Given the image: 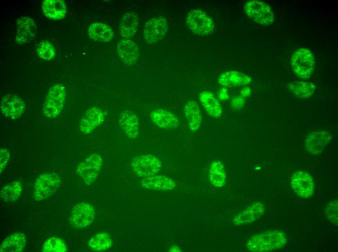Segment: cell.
Instances as JSON below:
<instances>
[{
	"mask_svg": "<svg viewBox=\"0 0 338 252\" xmlns=\"http://www.w3.org/2000/svg\"><path fill=\"white\" fill-rule=\"evenodd\" d=\"M285 233L278 230H269L256 234L247 241L248 250L251 252H265L282 249L287 244Z\"/></svg>",
	"mask_w": 338,
	"mask_h": 252,
	"instance_id": "6da1fadb",
	"label": "cell"
},
{
	"mask_svg": "<svg viewBox=\"0 0 338 252\" xmlns=\"http://www.w3.org/2000/svg\"><path fill=\"white\" fill-rule=\"evenodd\" d=\"M66 98V90L62 83H55L51 87L43 105V112L48 118L58 117L62 112Z\"/></svg>",
	"mask_w": 338,
	"mask_h": 252,
	"instance_id": "7a4b0ae2",
	"label": "cell"
},
{
	"mask_svg": "<svg viewBox=\"0 0 338 252\" xmlns=\"http://www.w3.org/2000/svg\"><path fill=\"white\" fill-rule=\"evenodd\" d=\"M291 63L293 71L299 77L308 79L311 76L315 68V58L309 49L300 48L292 55Z\"/></svg>",
	"mask_w": 338,
	"mask_h": 252,
	"instance_id": "3957f363",
	"label": "cell"
},
{
	"mask_svg": "<svg viewBox=\"0 0 338 252\" xmlns=\"http://www.w3.org/2000/svg\"><path fill=\"white\" fill-rule=\"evenodd\" d=\"M61 184V178L55 173H44L36 178L33 191L35 201L45 200L53 195Z\"/></svg>",
	"mask_w": 338,
	"mask_h": 252,
	"instance_id": "277c9868",
	"label": "cell"
},
{
	"mask_svg": "<svg viewBox=\"0 0 338 252\" xmlns=\"http://www.w3.org/2000/svg\"><path fill=\"white\" fill-rule=\"evenodd\" d=\"M186 24L193 32L199 35L210 34L215 26L211 17L205 12L199 9H193L188 13L186 18Z\"/></svg>",
	"mask_w": 338,
	"mask_h": 252,
	"instance_id": "5b68a950",
	"label": "cell"
},
{
	"mask_svg": "<svg viewBox=\"0 0 338 252\" xmlns=\"http://www.w3.org/2000/svg\"><path fill=\"white\" fill-rule=\"evenodd\" d=\"M244 10L250 18L259 24L268 25L274 21V15L271 8L264 1L249 0L245 3Z\"/></svg>",
	"mask_w": 338,
	"mask_h": 252,
	"instance_id": "8992f818",
	"label": "cell"
},
{
	"mask_svg": "<svg viewBox=\"0 0 338 252\" xmlns=\"http://www.w3.org/2000/svg\"><path fill=\"white\" fill-rule=\"evenodd\" d=\"M131 166L137 175L144 178L158 173L161 169L162 164L155 156L144 154L134 157L131 161Z\"/></svg>",
	"mask_w": 338,
	"mask_h": 252,
	"instance_id": "52a82bcc",
	"label": "cell"
},
{
	"mask_svg": "<svg viewBox=\"0 0 338 252\" xmlns=\"http://www.w3.org/2000/svg\"><path fill=\"white\" fill-rule=\"evenodd\" d=\"M102 162V158L100 154H91L78 164L76 173L86 185H90L99 174Z\"/></svg>",
	"mask_w": 338,
	"mask_h": 252,
	"instance_id": "ba28073f",
	"label": "cell"
},
{
	"mask_svg": "<svg viewBox=\"0 0 338 252\" xmlns=\"http://www.w3.org/2000/svg\"><path fill=\"white\" fill-rule=\"evenodd\" d=\"M168 28V21L163 16H157L149 19L144 28L145 40L149 44L157 43L165 37Z\"/></svg>",
	"mask_w": 338,
	"mask_h": 252,
	"instance_id": "9c48e42d",
	"label": "cell"
},
{
	"mask_svg": "<svg viewBox=\"0 0 338 252\" xmlns=\"http://www.w3.org/2000/svg\"><path fill=\"white\" fill-rule=\"evenodd\" d=\"M95 215L94 207L88 203L82 202L73 207L68 218V222L73 228H84L91 224Z\"/></svg>",
	"mask_w": 338,
	"mask_h": 252,
	"instance_id": "30bf717a",
	"label": "cell"
},
{
	"mask_svg": "<svg viewBox=\"0 0 338 252\" xmlns=\"http://www.w3.org/2000/svg\"><path fill=\"white\" fill-rule=\"evenodd\" d=\"M291 186L295 193L303 198L311 197L314 192L315 184L312 176L308 173L299 171L291 176Z\"/></svg>",
	"mask_w": 338,
	"mask_h": 252,
	"instance_id": "8fae6325",
	"label": "cell"
},
{
	"mask_svg": "<svg viewBox=\"0 0 338 252\" xmlns=\"http://www.w3.org/2000/svg\"><path fill=\"white\" fill-rule=\"evenodd\" d=\"M25 110L24 101L17 95L9 94L4 96L0 103V111L6 118L16 119L20 117Z\"/></svg>",
	"mask_w": 338,
	"mask_h": 252,
	"instance_id": "7c38bea8",
	"label": "cell"
},
{
	"mask_svg": "<svg viewBox=\"0 0 338 252\" xmlns=\"http://www.w3.org/2000/svg\"><path fill=\"white\" fill-rule=\"evenodd\" d=\"M16 29L15 40L19 45L31 42L37 34V27L34 21L27 16L18 19Z\"/></svg>",
	"mask_w": 338,
	"mask_h": 252,
	"instance_id": "4fadbf2b",
	"label": "cell"
},
{
	"mask_svg": "<svg viewBox=\"0 0 338 252\" xmlns=\"http://www.w3.org/2000/svg\"><path fill=\"white\" fill-rule=\"evenodd\" d=\"M332 139L331 133L326 130L314 131L306 137L305 140L306 150L310 154H321L330 142Z\"/></svg>",
	"mask_w": 338,
	"mask_h": 252,
	"instance_id": "5bb4252c",
	"label": "cell"
},
{
	"mask_svg": "<svg viewBox=\"0 0 338 252\" xmlns=\"http://www.w3.org/2000/svg\"><path fill=\"white\" fill-rule=\"evenodd\" d=\"M105 113L100 108L92 107L87 110L79 123L80 130L84 134H89L104 121Z\"/></svg>",
	"mask_w": 338,
	"mask_h": 252,
	"instance_id": "9a60e30c",
	"label": "cell"
},
{
	"mask_svg": "<svg viewBox=\"0 0 338 252\" xmlns=\"http://www.w3.org/2000/svg\"><path fill=\"white\" fill-rule=\"evenodd\" d=\"M117 53L122 63L129 66L136 63L139 56L137 44L129 39H122L118 42Z\"/></svg>",
	"mask_w": 338,
	"mask_h": 252,
	"instance_id": "2e32d148",
	"label": "cell"
},
{
	"mask_svg": "<svg viewBox=\"0 0 338 252\" xmlns=\"http://www.w3.org/2000/svg\"><path fill=\"white\" fill-rule=\"evenodd\" d=\"M265 212V207L261 202H255L236 216L233 223L241 226L252 222L260 218Z\"/></svg>",
	"mask_w": 338,
	"mask_h": 252,
	"instance_id": "e0dca14e",
	"label": "cell"
},
{
	"mask_svg": "<svg viewBox=\"0 0 338 252\" xmlns=\"http://www.w3.org/2000/svg\"><path fill=\"white\" fill-rule=\"evenodd\" d=\"M118 124L129 138H137L140 124L138 117L135 113L129 110L122 111L118 115Z\"/></svg>",
	"mask_w": 338,
	"mask_h": 252,
	"instance_id": "ac0fdd59",
	"label": "cell"
},
{
	"mask_svg": "<svg viewBox=\"0 0 338 252\" xmlns=\"http://www.w3.org/2000/svg\"><path fill=\"white\" fill-rule=\"evenodd\" d=\"M150 119L158 127L165 129H174L180 125L178 117L172 112L162 109H157L150 113Z\"/></svg>",
	"mask_w": 338,
	"mask_h": 252,
	"instance_id": "d6986e66",
	"label": "cell"
},
{
	"mask_svg": "<svg viewBox=\"0 0 338 252\" xmlns=\"http://www.w3.org/2000/svg\"><path fill=\"white\" fill-rule=\"evenodd\" d=\"M141 186L144 188L154 190H169L176 187L173 180L162 175H153L143 178Z\"/></svg>",
	"mask_w": 338,
	"mask_h": 252,
	"instance_id": "ffe728a7",
	"label": "cell"
},
{
	"mask_svg": "<svg viewBox=\"0 0 338 252\" xmlns=\"http://www.w3.org/2000/svg\"><path fill=\"white\" fill-rule=\"evenodd\" d=\"M252 79L249 76L236 71H226L218 78L219 83L224 87H233L249 84Z\"/></svg>",
	"mask_w": 338,
	"mask_h": 252,
	"instance_id": "44dd1931",
	"label": "cell"
},
{
	"mask_svg": "<svg viewBox=\"0 0 338 252\" xmlns=\"http://www.w3.org/2000/svg\"><path fill=\"white\" fill-rule=\"evenodd\" d=\"M27 243L25 235L20 232H15L6 237L0 246V252H21Z\"/></svg>",
	"mask_w": 338,
	"mask_h": 252,
	"instance_id": "7402d4cb",
	"label": "cell"
},
{
	"mask_svg": "<svg viewBox=\"0 0 338 252\" xmlns=\"http://www.w3.org/2000/svg\"><path fill=\"white\" fill-rule=\"evenodd\" d=\"M184 112L189 128L192 131H197L202 122V115L198 104L195 101H189L184 108Z\"/></svg>",
	"mask_w": 338,
	"mask_h": 252,
	"instance_id": "603a6c76",
	"label": "cell"
},
{
	"mask_svg": "<svg viewBox=\"0 0 338 252\" xmlns=\"http://www.w3.org/2000/svg\"><path fill=\"white\" fill-rule=\"evenodd\" d=\"M199 99L208 114L213 118H219L222 109L215 95L209 91H203L199 94Z\"/></svg>",
	"mask_w": 338,
	"mask_h": 252,
	"instance_id": "cb8c5ba5",
	"label": "cell"
},
{
	"mask_svg": "<svg viewBox=\"0 0 338 252\" xmlns=\"http://www.w3.org/2000/svg\"><path fill=\"white\" fill-rule=\"evenodd\" d=\"M138 23L139 17L136 13L133 12L125 13L119 26L120 35L124 39L133 37L137 32Z\"/></svg>",
	"mask_w": 338,
	"mask_h": 252,
	"instance_id": "d4e9b609",
	"label": "cell"
},
{
	"mask_svg": "<svg viewBox=\"0 0 338 252\" xmlns=\"http://www.w3.org/2000/svg\"><path fill=\"white\" fill-rule=\"evenodd\" d=\"M88 34L92 39L102 42H109L114 36V31L111 27L99 22H94L89 26Z\"/></svg>",
	"mask_w": 338,
	"mask_h": 252,
	"instance_id": "484cf974",
	"label": "cell"
},
{
	"mask_svg": "<svg viewBox=\"0 0 338 252\" xmlns=\"http://www.w3.org/2000/svg\"><path fill=\"white\" fill-rule=\"evenodd\" d=\"M42 10L45 16L52 19H62L67 13L65 1L62 0H43Z\"/></svg>",
	"mask_w": 338,
	"mask_h": 252,
	"instance_id": "4316f807",
	"label": "cell"
},
{
	"mask_svg": "<svg viewBox=\"0 0 338 252\" xmlns=\"http://www.w3.org/2000/svg\"><path fill=\"white\" fill-rule=\"evenodd\" d=\"M209 177L210 182L216 187H221L225 184L226 175L222 162L216 161L210 165Z\"/></svg>",
	"mask_w": 338,
	"mask_h": 252,
	"instance_id": "83f0119b",
	"label": "cell"
},
{
	"mask_svg": "<svg viewBox=\"0 0 338 252\" xmlns=\"http://www.w3.org/2000/svg\"><path fill=\"white\" fill-rule=\"evenodd\" d=\"M88 245L93 251L102 252L111 248L112 240L108 233L101 232L94 236L88 241Z\"/></svg>",
	"mask_w": 338,
	"mask_h": 252,
	"instance_id": "f1b7e54d",
	"label": "cell"
},
{
	"mask_svg": "<svg viewBox=\"0 0 338 252\" xmlns=\"http://www.w3.org/2000/svg\"><path fill=\"white\" fill-rule=\"evenodd\" d=\"M22 184L18 181L12 182L2 187L0 190V198L5 203L17 200L21 193Z\"/></svg>",
	"mask_w": 338,
	"mask_h": 252,
	"instance_id": "f546056e",
	"label": "cell"
},
{
	"mask_svg": "<svg viewBox=\"0 0 338 252\" xmlns=\"http://www.w3.org/2000/svg\"><path fill=\"white\" fill-rule=\"evenodd\" d=\"M289 87L295 95L299 97H308L316 89L314 84L306 81H296L291 83Z\"/></svg>",
	"mask_w": 338,
	"mask_h": 252,
	"instance_id": "4dcf8cb0",
	"label": "cell"
},
{
	"mask_svg": "<svg viewBox=\"0 0 338 252\" xmlns=\"http://www.w3.org/2000/svg\"><path fill=\"white\" fill-rule=\"evenodd\" d=\"M68 250L65 241L61 238L52 237L43 245L42 251L44 252H65Z\"/></svg>",
	"mask_w": 338,
	"mask_h": 252,
	"instance_id": "1f68e13d",
	"label": "cell"
},
{
	"mask_svg": "<svg viewBox=\"0 0 338 252\" xmlns=\"http://www.w3.org/2000/svg\"><path fill=\"white\" fill-rule=\"evenodd\" d=\"M36 50L38 56L44 60H51L55 55L54 47L46 40L42 41L37 44Z\"/></svg>",
	"mask_w": 338,
	"mask_h": 252,
	"instance_id": "d6a6232c",
	"label": "cell"
},
{
	"mask_svg": "<svg viewBox=\"0 0 338 252\" xmlns=\"http://www.w3.org/2000/svg\"><path fill=\"white\" fill-rule=\"evenodd\" d=\"M325 214L327 219L334 224L338 225V202L337 200L331 201L325 208Z\"/></svg>",
	"mask_w": 338,
	"mask_h": 252,
	"instance_id": "836d02e7",
	"label": "cell"
},
{
	"mask_svg": "<svg viewBox=\"0 0 338 252\" xmlns=\"http://www.w3.org/2000/svg\"><path fill=\"white\" fill-rule=\"evenodd\" d=\"M10 159V153L6 148H2L0 150V174L5 168Z\"/></svg>",
	"mask_w": 338,
	"mask_h": 252,
	"instance_id": "e575fe53",
	"label": "cell"
},
{
	"mask_svg": "<svg viewBox=\"0 0 338 252\" xmlns=\"http://www.w3.org/2000/svg\"><path fill=\"white\" fill-rule=\"evenodd\" d=\"M170 252H181V250L178 246L174 245H172L169 249Z\"/></svg>",
	"mask_w": 338,
	"mask_h": 252,
	"instance_id": "d590c367",
	"label": "cell"
}]
</instances>
